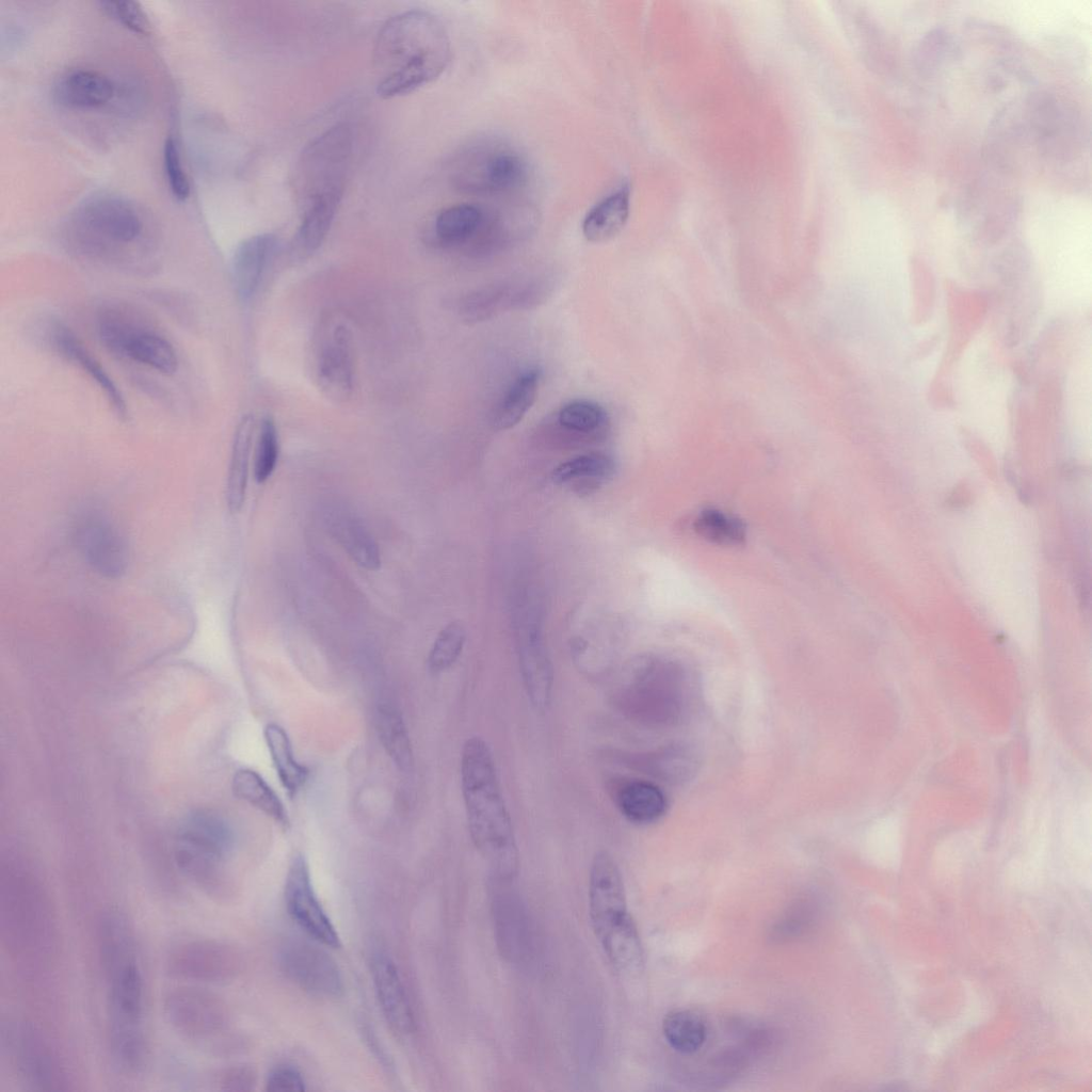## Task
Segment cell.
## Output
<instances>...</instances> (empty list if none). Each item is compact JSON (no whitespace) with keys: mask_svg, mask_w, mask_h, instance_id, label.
Returning <instances> with one entry per match:
<instances>
[{"mask_svg":"<svg viewBox=\"0 0 1092 1092\" xmlns=\"http://www.w3.org/2000/svg\"><path fill=\"white\" fill-rule=\"evenodd\" d=\"M558 422L571 432L591 434L605 427L607 414L595 402L575 400L561 407L558 413Z\"/></svg>","mask_w":1092,"mask_h":1092,"instance_id":"d590c367","label":"cell"},{"mask_svg":"<svg viewBox=\"0 0 1092 1092\" xmlns=\"http://www.w3.org/2000/svg\"><path fill=\"white\" fill-rule=\"evenodd\" d=\"M529 177L525 156L512 144L494 136L468 142L454 155L450 180L460 192L499 195L519 190Z\"/></svg>","mask_w":1092,"mask_h":1092,"instance_id":"ba28073f","label":"cell"},{"mask_svg":"<svg viewBox=\"0 0 1092 1092\" xmlns=\"http://www.w3.org/2000/svg\"><path fill=\"white\" fill-rule=\"evenodd\" d=\"M45 328L48 346L61 357L86 373L103 391L115 413L121 418H126L127 405L121 390L76 334L59 321L49 322Z\"/></svg>","mask_w":1092,"mask_h":1092,"instance_id":"d6986e66","label":"cell"},{"mask_svg":"<svg viewBox=\"0 0 1092 1092\" xmlns=\"http://www.w3.org/2000/svg\"><path fill=\"white\" fill-rule=\"evenodd\" d=\"M617 806L630 822L648 824L660 819L668 807L663 791L646 781L626 783L617 792Z\"/></svg>","mask_w":1092,"mask_h":1092,"instance_id":"4316f807","label":"cell"},{"mask_svg":"<svg viewBox=\"0 0 1092 1092\" xmlns=\"http://www.w3.org/2000/svg\"><path fill=\"white\" fill-rule=\"evenodd\" d=\"M376 93L390 99L436 80L451 60V43L443 22L432 13L411 10L389 18L374 45Z\"/></svg>","mask_w":1092,"mask_h":1092,"instance_id":"7a4b0ae2","label":"cell"},{"mask_svg":"<svg viewBox=\"0 0 1092 1092\" xmlns=\"http://www.w3.org/2000/svg\"><path fill=\"white\" fill-rule=\"evenodd\" d=\"M528 614L517 623L519 671L531 705L544 711L551 700L553 668L543 641L540 619L532 611Z\"/></svg>","mask_w":1092,"mask_h":1092,"instance_id":"2e32d148","label":"cell"},{"mask_svg":"<svg viewBox=\"0 0 1092 1092\" xmlns=\"http://www.w3.org/2000/svg\"><path fill=\"white\" fill-rule=\"evenodd\" d=\"M266 1090L270 1092H298L305 1090L301 1073L288 1065L275 1067L267 1077Z\"/></svg>","mask_w":1092,"mask_h":1092,"instance_id":"ab89813d","label":"cell"},{"mask_svg":"<svg viewBox=\"0 0 1092 1092\" xmlns=\"http://www.w3.org/2000/svg\"><path fill=\"white\" fill-rule=\"evenodd\" d=\"M285 901L293 921L316 942L338 948L340 937L314 889L304 855L291 858L285 882Z\"/></svg>","mask_w":1092,"mask_h":1092,"instance_id":"4fadbf2b","label":"cell"},{"mask_svg":"<svg viewBox=\"0 0 1092 1092\" xmlns=\"http://www.w3.org/2000/svg\"><path fill=\"white\" fill-rule=\"evenodd\" d=\"M254 432V417L245 415L235 432L227 475L226 501L232 513L239 512L244 503Z\"/></svg>","mask_w":1092,"mask_h":1092,"instance_id":"484cf974","label":"cell"},{"mask_svg":"<svg viewBox=\"0 0 1092 1092\" xmlns=\"http://www.w3.org/2000/svg\"><path fill=\"white\" fill-rule=\"evenodd\" d=\"M163 1013L181 1038L206 1049H219L228 1025V1011L214 993L195 985H180L163 999Z\"/></svg>","mask_w":1092,"mask_h":1092,"instance_id":"30bf717a","label":"cell"},{"mask_svg":"<svg viewBox=\"0 0 1092 1092\" xmlns=\"http://www.w3.org/2000/svg\"><path fill=\"white\" fill-rule=\"evenodd\" d=\"M630 198V183L622 181L585 214L581 226L584 238L593 243H603L617 236L627 223Z\"/></svg>","mask_w":1092,"mask_h":1092,"instance_id":"603a6c76","label":"cell"},{"mask_svg":"<svg viewBox=\"0 0 1092 1092\" xmlns=\"http://www.w3.org/2000/svg\"><path fill=\"white\" fill-rule=\"evenodd\" d=\"M100 9L111 18L134 33L145 34L150 30L149 20L138 2L100 1Z\"/></svg>","mask_w":1092,"mask_h":1092,"instance_id":"f35d334b","label":"cell"},{"mask_svg":"<svg viewBox=\"0 0 1092 1092\" xmlns=\"http://www.w3.org/2000/svg\"><path fill=\"white\" fill-rule=\"evenodd\" d=\"M101 343L113 354L172 374L178 367L173 344L134 314L118 307L103 309L97 321Z\"/></svg>","mask_w":1092,"mask_h":1092,"instance_id":"9c48e42d","label":"cell"},{"mask_svg":"<svg viewBox=\"0 0 1092 1092\" xmlns=\"http://www.w3.org/2000/svg\"><path fill=\"white\" fill-rule=\"evenodd\" d=\"M10 1049L20 1076L38 1090L62 1089L64 1067L39 1030L30 1024H17L9 1037Z\"/></svg>","mask_w":1092,"mask_h":1092,"instance_id":"5bb4252c","label":"cell"},{"mask_svg":"<svg viewBox=\"0 0 1092 1092\" xmlns=\"http://www.w3.org/2000/svg\"><path fill=\"white\" fill-rule=\"evenodd\" d=\"M145 230L142 214L129 200L113 195L95 196L79 205L66 227L69 247L91 260L128 261Z\"/></svg>","mask_w":1092,"mask_h":1092,"instance_id":"277c9868","label":"cell"},{"mask_svg":"<svg viewBox=\"0 0 1092 1092\" xmlns=\"http://www.w3.org/2000/svg\"><path fill=\"white\" fill-rule=\"evenodd\" d=\"M79 548L89 564L99 574L117 578L125 573L128 551L123 536L108 520L98 515L83 518L76 534Z\"/></svg>","mask_w":1092,"mask_h":1092,"instance_id":"ac0fdd59","label":"cell"},{"mask_svg":"<svg viewBox=\"0 0 1092 1092\" xmlns=\"http://www.w3.org/2000/svg\"><path fill=\"white\" fill-rule=\"evenodd\" d=\"M278 248L273 234H259L246 238L236 248L231 275L237 295L248 301L257 291L263 274Z\"/></svg>","mask_w":1092,"mask_h":1092,"instance_id":"44dd1931","label":"cell"},{"mask_svg":"<svg viewBox=\"0 0 1092 1092\" xmlns=\"http://www.w3.org/2000/svg\"><path fill=\"white\" fill-rule=\"evenodd\" d=\"M115 94V84L106 75L86 68L62 73L52 86V97L67 109H95L107 105Z\"/></svg>","mask_w":1092,"mask_h":1092,"instance_id":"ffe728a7","label":"cell"},{"mask_svg":"<svg viewBox=\"0 0 1092 1092\" xmlns=\"http://www.w3.org/2000/svg\"><path fill=\"white\" fill-rule=\"evenodd\" d=\"M375 728L387 755L404 771L413 767L410 736L400 711L389 704H381L375 712Z\"/></svg>","mask_w":1092,"mask_h":1092,"instance_id":"f546056e","label":"cell"},{"mask_svg":"<svg viewBox=\"0 0 1092 1092\" xmlns=\"http://www.w3.org/2000/svg\"><path fill=\"white\" fill-rule=\"evenodd\" d=\"M285 975L304 991L321 997H338L343 991L342 976L336 962L323 949L294 941L279 953Z\"/></svg>","mask_w":1092,"mask_h":1092,"instance_id":"9a60e30c","label":"cell"},{"mask_svg":"<svg viewBox=\"0 0 1092 1092\" xmlns=\"http://www.w3.org/2000/svg\"><path fill=\"white\" fill-rule=\"evenodd\" d=\"M353 148V128L348 123L327 128L304 147L294 173V191L302 210L316 204L339 207Z\"/></svg>","mask_w":1092,"mask_h":1092,"instance_id":"8992f818","label":"cell"},{"mask_svg":"<svg viewBox=\"0 0 1092 1092\" xmlns=\"http://www.w3.org/2000/svg\"><path fill=\"white\" fill-rule=\"evenodd\" d=\"M466 641V630L460 622H451L436 637L428 657L429 670L443 673L460 657Z\"/></svg>","mask_w":1092,"mask_h":1092,"instance_id":"e575fe53","label":"cell"},{"mask_svg":"<svg viewBox=\"0 0 1092 1092\" xmlns=\"http://www.w3.org/2000/svg\"><path fill=\"white\" fill-rule=\"evenodd\" d=\"M494 210L478 204L463 203L443 209L435 218L434 232L444 244L467 242L487 227Z\"/></svg>","mask_w":1092,"mask_h":1092,"instance_id":"d4e9b609","label":"cell"},{"mask_svg":"<svg viewBox=\"0 0 1092 1092\" xmlns=\"http://www.w3.org/2000/svg\"><path fill=\"white\" fill-rule=\"evenodd\" d=\"M352 334L343 324L324 333L317 353V378L322 391L331 399L343 401L353 389Z\"/></svg>","mask_w":1092,"mask_h":1092,"instance_id":"e0dca14e","label":"cell"},{"mask_svg":"<svg viewBox=\"0 0 1092 1092\" xmlns=\"http://www.w3.org/2000/svg\"><path fill=\"white\" fill-rule=\"evenodd\" d=\"M371 976L382 1012L390 1027L402 1035L411 1033L413 1012L395 963L384 954L375 956L371 962Z\"/></svg>","mask_w":1092,"mask_h":1092,"instance_id":"7402d4cb","label":"cell"},{"mask_svg":"<svg viewBox=\"0 0 1092 1092\" xmlns=\"http://www.w3.org/2000/svg\"><path fill=\"white\" fill-rule=\"evenodd\" d=\"M234 842L230 826L220 816L207 812L191 815L177 832L176 866L207 896L225 898L228 892L225 890L223 864Z\"/></svg>","mask_w":1092,"mask_h":1092,"instance_id":"52a82bcc","label":"cell"},{"mask_svg":"<svg viewBox=\"0 0 1092 1092\" xmlns=\"http://www.w3.org/2000/svg\"><path fill=\"white\" fill-rule=\"evenodd\" d=\"M278 459V435L270 417L262 419L257 438L254 477L258 483L266 482L273 473Z\"/></svg>","mask_w":1092,"mask_h":1092,"instance_id":"8d00e7d4","label":"cell"},{"mask_svg":"<svg viewBox=\"0 0 1092 1092\" xmlns=\"http://www.w3.org/2000/svg\"><path fill=\"white\" fill-rule=\"evenodd\" d=\"M614 471L613 461L600 453H590L573 457L552 471V480L558 484L574 483L578 488L589 489L607 478Z\"/></svg>","mask_w":1092,"mask_h":1092,"instance_id":"d6a6232c","label":"cell"},{"mask_svg":"<svg viewBox=\"0 0 1092 1092\" xmlns=\"http://www.w3.org/2000/svg\"><path fill=\"white\" fill-rule=\"evenodd\" d=\"M328 528L333 536L359 566L375 571L381 565L376 542L365 525L353 514L340 508L328 512Z\"/></svg>","mask_w":1092,"mask_h":1092,"instance_id":"cb8c5ba5","label":"cell"},{"mask_svg":"<svg viewBox=\"0 0 1092 1092\" xmlns=\"http://www.w3.org/2000/svg\"><path fill=\"white\" fill-rule=\"evenodd\" d=\"M693 529L701 537L718 545L736 546L745 540L744 525L717 509L700 512L693 521Z\"/></svg>","mask_w":1092,"mask_h":1092,"instance_id":"836d02e7","label":"cell"},{"mask_svg":"<svg viewBox=\"0 0 1092 1092\" xmlns=\"http://www.w3.org/2000/svg\"><path fill=\"white\" fill-rule=\"evenodd\" d=\"M242 956L230 944L212 938H191L175 943L166 952V973L177 979L222 983L235 978L242 968Z\"/></svg>","mask_w":1092,"mask_h":1092,"instance_id":"8fae6325","label":"cell"},{"mask_svg":"<svg viewBox=\"0 0 1092 1092\" xmlns=\"http://www.w3.org/2000/svg\"><path fill=\"white\" fill-rule=\"evenodd\" d=\"M163 165L171 193L178 202H184L191 193L190 181L184 171L178 144L168 136L163 145Z\"/></svg>","mask_w":1092,"mask_h":1092,"instance_id":"74e56055","label":"cell"},{"mask_svg":"<svg viewBox=\"0 0 1092 1092\" xmlns=\"http://www.w3.org/2000/svg\"><path fill=\"white\" fill-rule=\"evenodd\" d=\"M1 937L10 953L28 961L48 959L55 948V919L48 893L29 878L3 881Z\"/></svg>","mask_w":1092,"mask_h":1092,"instance_id":"5b68a950","label":"cell"},{"mask_svg":"<svg viewBox=\"0 0 1092 1092\" xmlns=\"http://www.w3.org/2000/svg\"><path fill=\"white\" fill-rule=\"evenodd\" d=\"M263 735L283 787L289 797H295L307 782L308 769L296 761L288 734L280 725L269 723Z\"/></svg>","mask_w":1092,"mask_h":1092,"instance_id":"83f0119b","label":"cell"},{"mask_svg":"<svg viewBox=\"0 0 1092 1092\" xmlns=\"http://www.w3.org/2000/svg\"><path fill=\"white\" fill-rule=\"evenodd\" d=\"M540 372L530 369L519 374L493 414V424L498 430L515 427L524 418L536 399Z\"/></svg>","mask_w":1092,"mask_h":1092,"instance_id":"4dcf8cb0","label":"cell"},{"mask_svg":"<svg viewBox=\"0 0 1092 1092\" xmlns=\"http://www.w3.org/2000/svg\"><path fill=\"white\" fill-rule=\"evenodd\" d=\"M662 1031L673 1049L687 1055L701 1049L707 1037V1027L703 1017L687 1009L669 1012L663 1018Z\"/></svg>","mask_w":1092,"mask_h":1092,"instance_id":"1f68e13d","label":"cell"},{"mask_svg":"<svg viewBox=\"0 0 1092 1092\" xmlns=\"http://www.w3.org/2000/svg\"><path fill=\"white\" fill-rule=\"evenodd\" d=\"M461 788L470 838L496 880H512L518 848L493 752L479 736L469 737L461 753Z\"/></svg>","mask_w":1092,"mask_h":1092,"instance_id":"3957f363","label":"cell"},{"mask_svg":"<svg viewBox=\"0 0 1092 1092\" xmlns=\"http://www.w3.org/2000/svg\"><path fill=\"white\" fill-rule=\"evenodd\" d=\"M234 794L259 809L283 826H288L287 812L278 796L266 780L252 769L238 770L231 781Z\"/></svg>","mask_w":1092,"mask_h":1092,"instance_id":"f1b7e54d","label":"cell"},{"mask_svg":"<svg viewBox=\"0 0 1092 1092\" xmlns=\"http://www.w3.org/2000/svg\"><path fill=\"white\" fill-rule=\"evenodd\" d=\"M215 1083L225 1091H248L255 1085V1073L248 1066H230L215 1075Z\"/></svg>","mask_w":1092,"mask_h":1092,"instance_id":"60d3db41","label":"cell"},{"mask_svg":"<svg viewBox=\"0 0 1092 1092\" xmlns=\"http://www.w3.org/2000/svg\"><path fill=\"white\" fill-rule=\"evenodd\" d=\"M98 950L108 985V1034L112 1059L121 1072L138 1074L147 1047L144 1032V982L134 935L125 915H106L98 925Z\"/></svg>","mask_w":1092,"mask_h":1092,"instance_id":"6da1fadb","label":"cell"},{"mask_svg":"<svg viewBox=\"0 0 1092 1092\" xmlns=\"http://www.w3.org/2000/svg\"><path fill=\"white\" fill-rule=\"evenodd\" d=\"M589 914L598 941L619 930L632 918L627 910L619 866L604 850L596 852L591 863Z\"/></svg>","mask_w":1092,"mask_h":1092,"instance_id":"7c38bea8","label":"cell"}]
</instances>
